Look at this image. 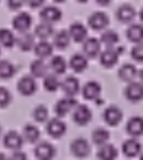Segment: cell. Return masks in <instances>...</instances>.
<instances>
[{
	"mask_svg": "<svg viewBox=\"0 0 143 160\" xmlns=\"http://www.w3.org/2000/svg\"><path fill=\"white\" fill-rule=\"evenodd\" d=\"M123 51H125L123 47H106L99 54V62L105 68H112L119 62L121 52Z\"/></svg>",
	"mask_w": 143,
	"mask_h": 160,
	"instance_id": "6da1fadb",
	"label": "cell"
},
{
	"mask_svg": "<svg viewBox=\"0 0 143 160\" xmlns=\"http://www.w3.org/2000/svg\"><path fill=\"white\" fill-rule=\"evenodd\" d=\"M79 104L78 101L74 99V97H68L66 96L64 98L58 100L55 103V107H54V112H55L56 116L58 118H66L69 113L74 110V108Z\"/></svg>",
	"mask_w": 143,
	"mask_h": 160,
	"instance_id": "7a4b0ae2",
	"label": "cell"
},
{
	"mask_svg": "<svg viewBox=\"0 0 143 160\" xmlns=\"http://www.w3.org/2000/svg\"><path fill=\"white\" fill-rule=\"evenodd\" d=\"M36 78L32 75H24L20 78L17 83V89L19 93L23 97H31L37 91V82Z\"/></svg>",
	"mask_w": 143,
	"mask_h": 160,
	"instance_id": "3957f363",
	"label": "cell"
},
{
	"mask_svg": "<svg viewBox=\"0 0 143 160\" xmlns=\"http://www.w3.org/2000/svg\"><path fill=\"white\" fill-rule=\"evenodd\" d=\"M109 24V18L103 11H95L91 13L88 18V25L94 31H103L106 30Z\"/></svg>",
	"mask_w": 143,
	"mask_h": 160,
	"instance_id": "277c9868",
	"label": "cell"
},
{
	"mask_svg": "<svg viewBox=\"0 0 143 160\" xmlns=\"http://www.w3.org/2000/svg\"><path fill=\"white\" fill-rule=\"evenodd\" d=\"M93 114L91 109L85 104H78L72 111V120L79 126H85L91 122Z\"/></svg>",
	"mask_w": 143,
	"mask_h": 160,
	"instance_id": "5b68a950",
	"label": "cell"
},
{
	"mask_svg": "<svg viewBox=\"0 0 143 160\" xmlns=\"http://www.w3.org/2000/svg\"><path fill=\"white\" fill-rule=\"evenodd\" d=\"M125 98L130 102H140L143 100V83L141 81H131L127 83L123 90Z\"/></svg>",
	"mask_w": 143,
	"mask_h": 160,
	"instance_id": "8992f818",
	"label": "cell"
},
{
	"mask_svg": "<svg viewBox=\"0 0 143 160\" xmlns=\"http://www.w3.org/2000/svg\"><path fill=\"white\" fill-rule=\"evenodd\" d=\"M46 132L50 137L58 139L61 138L67 132V124L61 120V118H53L47 122Z\"/></svg>",
	"mask_w": 143,
	"mask_h": 160,
	"instance_id": "52a82bcc",
	"label": "cell"
},
{
	"mask_svg": "<svg viewBox=\"0 0 143 160\" xmlns=\"http://www.w3.org/2000/svg\"><path fill=\"white\" fill-rule=\"evenodd\" d=\"M70 151L77 158H85L91 153V146L88 139L84 137H78L71 142Z\"/></svg>",
	"mask_w": 143,
	"mask_h": 160,
	"instance_id": "ba28073f",
	"label": "cell"
},
{
	"mask_svg": "<svg viewBox=\"0 0 143 160\" xmlns=\"http://www.w3.org/2000/svg\"><path fill=\"white\" fill-rule=\"evenodd\" d=\"M123 118V113L116 105H109L103 112V120L108 126L116 127L121 123Z\"/></svg>",
	"mask_w": 143,
	"mask_h": 160,
	"instance_id": "9c48e42d",
	"label": "cell"
},
{
	"mask_svg": "<svg viewBox=\"0 0 143 160\" xmlns=\"http://www.w3.org/2000/svg\"><path fill=\"white\" fill-rule=\"evenodd\" d=\"M24 137L23 135L19 134L16 131H9L3 135L2 137V142L3 146L7 149L14 151V150H19L23 147L24 144Z\"/></svg>",
	"mask_w": 143,
	"mask_h": 160,
	"instance_id": "30bf717a",
	"label": "cell"
},
{
	"mask_svg": "<svg viewBox=\"0 0 143 160\" xmlns=\"http://www.w3.org/2000/svg\"><path fill=\"white\" fill-rule=\"evenodd\" d=\"M33 24V18L29 12H19L12 20V28L19 33L27 32Z\"/></svg>",
	"mask_w": 143,
	"mask_h": 160,
	"instance_id": "8fae6325",
	"label": "cell"
},
{
	"mask_svg": "<svg viewBox=\"0 0 143 160\" xmlns=\"http://www.w3.org/2000/svg\"><path fill=\"white\" fill-rule=\"evenodd\" d=\"M102 93V86L97 81L90 80L83 85L81 89V94L84 100L88 101H96L99 99Z\"/></svg>",
	"mask_w": 143,
	"mask_h": 160,
	"instance_id": "7c38bea8",
	"label": "cell"
},
{
	"mask_svg": "<svg viewBox=\"0 0 143 160\" xmlns=\"http://www.w3.org/2000/svg\"><path fill=\"white\" fill-rule=\"evenodd\" d=\"M60 89L62 90V92L66 96L75 97L81 91V86H80L79 79L77 77H74V76H68L61 81Z\"/></svg>",
	"mask_w": 143,
	"mask_h": 160,
	"instance_id": "4fadbf2b",
	"label": "cell"
},
{
	"mask_svg": "<svg viewBox=\"0 0 143 160\" xmlns=\"http://www.w3.org/2000/svg\"><path fill=\"white\" fill-rule=\"evenodd\" d=\"M56 155V148L48 142H37L34 148V156L40 160H49Z\"/></svg>",
	"mask_w": 143,
	"mask_h": 160,
	"instance_id": "5bb4252c",
	"label": "cell"
},
{
	"mask_svg": "<svg viewBox=\"0 0 143 160\" xmlns=\"http://www.w3.org/2000/svg\"><path fill=\"white\" fill-rule=\"evenodd\" d=\"M40 18L42 19V21L48 23H57L61 20L62 18V12L56 6H45L42 10L40 11Z\"/></svg>",
	"mask_w": 143,
	"mask_h": 160,
	"instance_id": "9a60e30c",
	"label": "cell"
},
{
	"mask_svg": "<svg viewBox=\"0 0 143 160\" xmlns=\"http://www.w3.org/2000/svg\"><path fill=\"white\" fill-rule=\"evenodd\" d=\"M101 41L96 38H88L82 43V51L88 58H96L101 54Z\"/></svg>",
	"mask_w": 143,
	"mask_h": 160,
	"instance_id": "2e32d148",
	"label": "cell"
},
{
	"mask_svg": "<svg viewBox=\"0 0 143 160\" xmlns=\"http://www.w3.org/2000/svg\"><path fill=\"white\" fill-rule=\"evenodd\" d=\"M121 150L126 157L134 158L136 156H140V153L142 152V145L136 137H131L122 142Z\"/></svg>",
	"mask_w": 143,
	"mask_h": 160,
	"instance_id": "e0dca14e",
	"label": "cell"
},
{
	"mask_svg": "<svg viewBox=\"0 0 143 160\" xmlns=\"http://www.w3.org/2000/svg\"><path fill=\"white\" fill-rule=\"evenodd\" d=\"M136 17V10L129 3L119 6L116 10V19L120 23H131Z\"/></svg>",
	"mask_w": 143,
	"mask_h": 160,
	"instance_id": "ac0fdd59",
	"label": "cell"
},
{
	"mask_svg": "<svg viewBox=\"0 0 143 160\" xmlns=\"http://www.w3.org/2000/svg\"><path fill=\"white\" fill-rule=\"evenodd\" d=\"M126 132L130 137H141L143 135V118L142 116H132L126 124Z\"/></svg>",
	"mask_w": 143,
	"mask_h": 160,
	"instance_id": "d6986e66",
	"label": "cell"
},
{
	"mask_svg": "<svg viewBox=\"0 0 143 160\" xmlns=\"http://www.w3.org/2000/svg\"><path fill=\"white\" fill-rule=\"evenodd\" d=\"M68 31L70 33L71 40L75 43H83L88 38V29L82 22L71 23Z\"/></svg>",
	"mask_w": 143,
	"mask_h": 160,
	"instance_id": "ffe728a7",
	"label": "cell"
},
{
	"mask_svg": "<svg viewBox=\"0 0 143 160\" xmlns=\"http://www.w3.org/2000/svg\"><path fill=\"white\" fill-rule=\"evenodd\" d=\"M138 76L139 70L133 64H130V62H126V64L121 65L120 68L118 69V78L126 83L134 81V79Z\"/></svg>",
	"mask_w": 143,
	"mask_h": 160,
	"instance_id": "44dd1931",
	"label": "cell"
},
{
	"mask_svg": "<svg viewBox=\"0 0 143 160\" xmlns=\"http://www.w3.org/2000/svg\"><path fill=\"white\" fill-rule=\"evenodd\" d=\"M128 41L133 44L143 42V23H131L126 30Z\"/></svg>",
	"mask_w": 143,
	"mask_h": 160,
	"instance_id": "7402d4cb",
	"label": "cell"
},
{
	"mask_svg": "<svg viewBox=\"0 0 143 160\" xmlns=\"http://www.w3.org/2000/svg\"><path fill=\"white\" fill-rule=\"evenodd\" d=\"M68 64L71 70H73L77 73H81L88 66V57L84 54H74V55L71 56Z\"/></svg>",
	"mask_w": 143,
	"mask_h": 160,
	"instance_id": "603a6c76",
	"label": "cell"
},
{
	"mask_svg": "<svg viewBox=\"0 0 143 160\" xmlns=\"http://www.w3.org/2000/svg\"><path fill=\"white\" fill-rule=\"evenodd\" d=\"M17 45L22 52H30L32 49H34L36 43H35V38L33 34L27 32H23L20 34V36L17 38Z\"/></svg>",
	"mask_w": 143,
	"mask_h": 160,
	"instance_id": "cb8c5ba5",
	"label": "cell"
},
{
	"mask_svg": "<svg viewBox=\"0 0 143 160\" xmlns=\"http://www.w3.org/2000/svg\"><path fill=\"white\" fill-rule=\"evenodd\" d=\"M49 65L45 62L43 58H38L31 62L30 65V72L35 78H44L48 73Z\"/></svg>",
	"mask_w": 143,
	"mask_h": 160,
	"instance_id": "d4e9b609",
	"label": "cell"
},
{
	"mask_svg": "<svg viewBox=\"0 0 143 160\" xmlns=\"http://www.w3.org/2000/svg\"><path fill=\"white\" fill-rule=\"evenodd\" d=\"M33 51L35 53L36 57L45 59V58H48L49 56L53 55L54 44L49 43L47 40H41L38 43H36Z\"/></svg>",
	"mask_w": 143,
	"mask_h": 160,
	"instance_id": "484cf974",
	"label": "cell"
},
{
	"mask_svg": "<svg viewBox=\"0 0 143 160\" xmlns=\"http://www.w3.org/2000/svg\"><path fill=\"white\" fill-rule=\"evenodd\" d=\"M34 34L37 38L40 40H48L49 38L54 36L55 34V30H54L53 23H48L42 21L41 23H38L35 27L34 30Z\"/></svg>",
	"mask_w": 143,
	"mask_h": 160,
	"instance_id": "4316f807",
	"label": "cell"
},
{
	"mask_svg": "<svg viewBox=\"0 0 143 160\" xmlns=\"http://www.w3.org/2000/svg\"><path fill=\"white\" fill-rule=\"evenodd\" d=\"M68 66L69 64L66 62V59L61 55L53 56V58L49 62V69L51 70V72L56 73L58 76H61L64 73H66Z\"/></svg>",
	"mask_w": 143,
	"mask_h": 160,
	"instance_id": "83f0119b",
	"label": "cell"
},
{
	"mask_svg": "<svg viewBox=\"0 0 143 160\" xmlns=\"http://www.w3.org/2000/svg\"><path fill=\"white\" fill-rule=\"evenodd\" d=\"M71 41V36L68 30H60L54 34L53 44L58 49H66L69 46Z\"/></svg>",
	"mask_w": 143,
	"mask_h": 160,
	"instance_id": "f1b7e54d",
	"label": "cell"
},
{
	"mask_svg": "<svg viewBox=\"0 0 143 160\" xmlns=\"http://www.w3.org/2000/svg\"><path fill=\"white\" fill-rule=\"evenodd\" d=\"M96 157L102 160H112L118 157V151H117V148L114 145L106 142L102 146H98Z\"/></svg>",
	"mask_w": 143,
	"mask_h": 160,
	"instance_id": "f546056e",
	"label": "cell"
},
{
	"mask_svg": "<svg viewBox=\"0 0 143 160\" xmlns=\"http://www.w3.org/2000/svg\"><path fill=\"white\" fill-rule=\"evenodd\" d=\"M43 87L47 92L53 93V92H56L61 87V81L58 79V75H56V73H47L43 78Z\"/></svg>",
	"mask_w": 143,
	"mask_h": 160,
	"instance_id": "4dcf8cb0",
	"label": "cell"
},
{
	"mask_svg": "<svg viewBox=\"0 0 143 160\" xmlns=\"http://www.w3.org/2000/svg\"><path fill=\"white\" fill-rule=\"evenodd\" d=\"M24 140L29 144H36L41 138V131L33 124H26L23 127L22 133Z\"/></svg>",
	"mask_w": 143,
	"mask_h": 160,
	"instance_id": "1f68e13d",
	"label": "cell"
},
{
	"mask_svg": "<svg viewBox=\"0 0 143 160\" xmlns=\"http://www.w3.org/2000/svg\"><path fill=\"white\" fill-rule=\"evenodd\" d=\"M119 34L114 30H105L99 36V41L106 47H115L119 43Z\"/></svg>",
	"mask_w": 143,
	"mask_h": 160,
	"instance_id": "d6a6232c",
	"label": "cell"
},
{
	"mask_svg": "<svg viewBox=\"0 0 143 160\" xmlns=\"http://www.w3.org/2000/svg\"><path fill=\"white\" fill-rule=\"evenodd\" d=\"M92 142L95 146H102V145L108 142L110 138V133L108 129L104 127H97L92 132Z\"/></svg>",
	"mask_w": 143,
	"mask_h": 160,
	"instance_id": "836d02e7",
	"label": "cell"
},
{
	"mask_svg": "<svg viewBox=\"0 0 143 160\" xmlns=\"http://www.w3.org/2000/svg\"><path fill=\"white\" fill-rule=\"evenodd\" d=\"M0 42L5 48H12L17 45V38L11 30L3 28L0 31Z\"/></svg>",
	"mask_w": 143,
	"mask_h": 160,
	"instance_id": "e575fe53",
	"label": "cell"
},
{
	"mask_svg": "<svg viewBox=\"0 0 143 160\" xmlns=\"http://www.w3.org/2000/svg\"><path fill=\"white\" fill-rule=\"evenodd\" d=\"M17 72V68L11 62L2 59L0 62V77L1 79H10Z\"/></svg>",
	"mask_w": 143,
	"mask_h": 160,
	"instance_id": "d590c367",
	"label": "cell"
},
{
	"mask_svg": "<svg viewBox=\"0 0 143 160\" xmlns=\"http://www.w3.org/2000/svg\"><path fill=\"white\" fill-rule=\"evenodd\" d=\"M32 116H33L34 121L37 123H44L48 120L49 112L45 105L38 104L37 107L34 108L33 112H32Z\"/></svg>",
	"mask_w": 143,
	"mask_h": 160,
	"instance_id": "8d00e7d4",
	"label": "cell"
},
{
	"mask_svg": "<svg viewBox=\"0 0 143 160\" xmlns=\"http://www.w3.org/2000/svg\"><path fill=\"white\" fill-rule=\"evenodd\" d=\"M130 56L136 62H143V43L134 44L130 51Z\"/></svg>",
	"mask_w": 143,
	"mask_h": 160,
	"instance_id": "74e56055",
	"label": "cell"
},
{
	"mask_svg": "<svg viewBox=\"0 0 143 160\" xmlns=\"http://www.w3.org/2000/svg\"><path fill=\"white\" fill-rule=\"evenodd\" d=\"M11 100H12V96L9 90L5 87L0 88V107L2 108V109L7 108L11 103Z\"/></svg>",
	"mask_w": 143,
	"mask_h": 160,
	"instance_id": "f35d334b",
	"label": "cell"
},
{
	"mask_svg": "<svg viewBox=\"0 0 143 160\" xmlns=\"http://www.w3.org/2000/svg\"><path fill=\"white\" fill-rule=\"evenodd\" d=\"M25 2L26 0H7V6L10 10L17 11V10H20L25 5Z\"/></svg>",
	"mask_w": 143,
	"mask_h": 160,
	"instance_id": "ab89813d",
	"label": "cell"
},
{
	"mask_svg": "<svg viewBox=\"0 0 143 160\" xmlns=\"http://www.w3.org/2000/svg\"><path fill=\"white\" fill-rule=\"evenodd\" d=\"M46 0H26V3L31 9H38L43 7Z\"/></svg>",
	"mask_w": 143,
	"mask_h": 160,
	"instance_id": "60d3db41",
	"label": "cell"
},
{
	"mask_svg": "<svg viewBox=\"0 0 143 160\" xmlns=\"http://www.w3.org/2000/svg\"><path fill=\"white\" fill-rule=\"evenodd\" d=\"M27 156L26 153H24L23 151H21V149L19 150H14L11 155V159H14V160H24L26 159Z\"/></svg>",
	"mask_w": 143,
	"mask_h": 160,
	"instance_id": "b9f144b4",
	"label": "cell"
},
{
	"mask_svg": "<svg viewBox=\"0 0 143 160\" xmlns=\"http://www.w3.org/2000/svg\"><path fill=\"white\" fill-rule=\"evenodd\" d=\"M94 1L97 3V5L102 6V7H106V6H108L110 2H112V0H94Z\"/></svg>",
	"mask_w": 143,
	"mask_h": 160,
	"instance_id": "7bdbcfd3",
	"label": "cell"
},
{
	"mask_svg": "<svg viewBox=\"0 0 143 160\" xmlns=\"http://www.w3.org/2000/svg\"><path fill=\"white\" fill-rule=\"evenodd\" d=\"M139 78H140V81L143 83V68L139 71Z\"/></svg>",
	"mask_w": 143,
	"mask_h": 160,
	"instance_id": "ee69618b",
	"label": "cell"
},
{
	"mask_svg": "<svg viewBox=\"0 0 143 160\" xmlns=\"http://www.w3.org/2000/svg\"><path fill=\"white\" fill-rule=\"evenodd\" d=\"M139 19H140L141 23H143V8L140 10V13H139Z\"/></svg>",
	"mask_w": 143,
	"mask_h": 160,
	"instance_id": "f6af8a7d",
	"label": "cell"
},
{
	"mask_svg": "<svg viewBox=\"0 0 143 160\" xmlns=\"http://www.w3.org/2000/svg\"><path fill=\"white\" fill-rule=\"evenodd\" d=\"M54 2H56V3H64L66 0H53Z\"/></svg>",
	"mask_w": 143,
	"mask_h": 160,
	"instance_id": "bcb514c9",
	"label": "cell"
},
{
	"mask_svg": "<svg viewBox=\"0 0 143 160\" xmlns=\"http://www.w3.org/2000/svg\"><path fill=\"white\" fill-rule=\"evenodd\" d=\"M77 1H78L79 3H86V2L88 1V0H77Z\"/></svg>",
	"mask_w": 143,
	"mask_h": 160,
	"instance_id": "7dc6e473",
	"label": "cell"
},
{
	"mask_svg": "<svg viewBox=\"0 0 143 160\" xmlns=\"http://www.w3.org/2000/svg\"><path fill=\"white\" fill-rule=\"evenodd\" d=\"M140 158H141V159H143V151L140 153Z\"/></svg>",
	"mask_w": 143,
	"mask_h": 160,
	"instance_id": "c3c4849f",
	"label": "cell"
}]
</instances>
